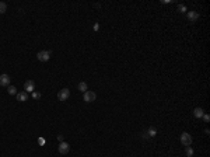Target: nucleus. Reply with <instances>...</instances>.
<instances>
[{"instance_id": "nucleus-21", "label": "nucleus", "mask_w": 210, "mask_h": 157, "mask_svg": "<svg viewBox=\"0 0 210 157\" xmlns=\"http://www.w3.org/2000/svg\"><path fill=\"white\" fill-rule=\"evenodd\" d=\"M58 140H59V142H63V136L59 135V136H58Z\"/></svg>"}, {"instance_id": "nucleus-5", "label": "nucleus", "mask_w": 210, "mask_h": 157, "mask_svg": "<svg viewBox=\"0 0 210 157\" xmlns=\"http://www.w3.org/2000/svg\"><path fill=\"white\" fill-rule=\"evenodd\" d=\"M58 150H59L60 154H67L69 150H70V144L66 143V142H60L59 147H58Z\"/></svg>"}, {"instance_id": "nucleus-7", "label": "nucleus", "mask_w": 210, "mask_h": 157, "mask_svg": "<svg viewBox=\"0 0 210 157\" xmlns=\"http://www.w3.org/2000/svg\"><path fill=\"white\" fill-rule=\"evenodd\" d=\"M24 90H25V93L35 91V83L32 82V80H27V82L24 83Z\"/></svg>"}, {"instance_id": "nucleus-14", "label": "nucleus", "mask_w": 210, "mask_h": 157, "mask_svg": "<svg viewBox=\"0 0 210 157\" xmlns=\"http://www.w3.org/2000/svg\"><path fill=\"white\" fill-rule=\"evenodd\" d=\"M7 10V4L4 2H0V14H4Z\"/></svg>"}, {"instance_id": "nucleus-13", "label": "nucleus", "mask_w": 210, "mask_h": 157, "mask_svg": "<svg viewBox=\"0 0 210 157\" xmlns=\"http://www.w3.org/2000/svg\"><path fill=\"white\" fill-rule=\"evenodd\" d=\"M7 93H9V94L10 95H17V88H15L14 86H9V87H7Z\"/></svg>"}, {"instance_id": "nucleus-16", "label": "nucleus", "mask_w": 210, "mask_h": 157, "mask_svg": "<svg viewBox=\"0 0 210 157\" xmlns=\"http://www.w3.org/2000/svg\"><path fill=\"white\" fill-rule=\"evenodd\" d=\"M185 153H186L188 157H192L193 156V149L191 146H186V150H185Z\"/></svg>"}, {"instance_id": "nucleus-2", "label": "nucleus", "mask_w": 210, "mask_h": 157, "mask_svg": "<svg viewBox=\"0 0 210 157\" xmlns=\"http://www.w3.org/2000/svg\"><path fill=\"white\" fill-rule=\"evenodd\" d=\"M51 53H52L51 51H41V52L37 53V58H38L39 62H48L49 58H51Z\"/></svg>"}, {"instance_id": "nucleus-9", "label": "nucleus", "mask_w": 210, "mask_h": 157, "mask_svg": "<svg viewBox=\"0 0 210 157\" xmlns=\"http://www.w3.org/2000/svg\"><path fill=\"white\" fill-rule=\"evenodd\" d=\"M17 101H20V102H24V101H27V98H28V93H25V91H21V93H17Z\"/></svg>"}, {"instance_id": "nucleus-3", "label": "nucleus", "mask_w": 210, "mask_h": 157, "mask_svg": "<svg viewBox=\"0 0 210 157\" xmlns=\"http://www.w3.org/2000/svg\"><path fill=\"white\" fill-rule=\"evenodd\" d=\"M83 98H84V101H86V102H92V101H95V98H97V94H95L94 91H90V90H87L86 93H84Z\"/></svg>"}, {"instance_id": "nucleus-10", "label": "nucleus", "mask_w": 210, "mask_h": 157, "mask_svg": "<svg viewBox=\"0 0 210 157\" xmlns=\"http://www.w3.org/2000/svg\"><path fill=\"white\" fill-rule=\"evenodd\" d=\"M203 114H205V111L202 110L200 107H197V108H195V110H193V116H195V118H202V116H203Z\"/></svg>"}, {"instance_id": "nucleus-18", "label": "nucleus", "mask_w": 210, "mask_h": 157, "mask_svg": "<svg viewBox=\"0 0 210 157\" xmlns=\"http://www.w3.org/2000/svg\"><path fill=\"white\" fill-rule=\"evenodd\" d=\"M202 118H203V121H205L206 123H209V121H210V115H209V114H203Z\"/></svg>"}, {"instance_id": "nucleus-8", "label": "nucleus", "mask_w": 210, "mask_h": 157, "mask_svg": "<svg viewBox=\"0 0 210 157\" xmlns=\"http://www.w3.org/2000/svg\"><path fill=\"white\" fill-rule=\"evenodd\" d=\"M186 13H188V20H189L191 23L197 21V18H199V13H197V11L191 10V11H186Z\"/></svg>"}, {"instance_id": "nucleus-12", "label": "nucleus", "mask_w": 210, "mask_h": 157, "mask_svg": "<svg viewBox=\"0 0 210 157\" xmlns=\"http://www.w3.org/2000/svg\"><path fill=\"white\" fill-rule=\"evenodd\" d=\"M77 87H79V91H83V93H86V91L88 90V88H87V83H86V82H80Z\"/></svg>"}, {"instance_id": "nucleus-1", "label": "nucleus", "mask_w": 210, "mask_h": 157, "mask_svg": "<svg viewBox=\"0 0 210 157\" xmlns=\"http://www.w3.org/2000/svg\"><path fill=\"white\" fill-rule=\"evenodd\" d=\"M179 140H181V143H182L185 147H186V146H191V144H192V136L189 135L188 132H184V133L181 135Z\"/></svg>"}, {"instance_id": "nucleus-4", "label": "nucleus", "mask_w": 210, "mask_h": 157, "mask_svg": "<svg viewBox=\"0 0 210 157\" xmlns=\"http://www.w3.org/2000/svg\"><path fill=\"white\" fill-rule=\"evenodd\" d=\"M69 97H70V91H69V88H62V90L58 93L59 101H66Z\"/></svg>"}, {"instance_id": "nucleus-19", "label": "nucleus", "mask_w": 210, "mask_h": 157, "mask_svg": "<svg viewBox=\"0 0 210 157\" xmlns=\"http://www.w3.org/2000/svg\"><path fill=\"white\" fill-rule=\"evenodd\" d=\"M45 143H46V140L43 138H38V144H39V146H43Z\"/></svg>"}, {"instance_id": "nucleus-20", "label": "nucleus", "mask_w": 210, "mask_h": 157, "mask_svg": "<svg viewBox=\"0 0 210 157\" xmlns=\"http://www.w3.org/2000/svg\"><path fill=\"white\" fill-rule=\"evenodd\" d=\"M98 30H100V24L95 23V24H94V31H98Z\"/></svg>"}, {"instance_id": "nucleus-6", "label": "nucleus", "mask_w": 210, "mask_h": 157, "mask_svg": "<svg viewBox=\"0 0 210 157\" xmlns=\"http://www.w3.org/2000/svg\"><path fill=\"white\" fill-rule=\"evenodd\" d=\"M10 82H11V79H10L9 74H0V86L9 87V86H10Z\"/></svg>"}, {"instance_id": "nucleus-17", "label": "nucleus", "mask_w": 210, "mask_h": 157, "mask_svg": "<svg viewBox=\"0 0 210 157\" xmlns=\"http://www.w3.org/2000/svg\"><path fill=\"white\" fill-rule=\"evenodd\" d=\"M178 11L179 13H186V6H184V4H178Z\"/></svg>"}, {"instance_id": "nucleus-11", "label": "nucleus", "mask_w": 210, "mask_h": 157, "mask_svg": "<svg viewBox=\"0 0 210 157\" xmlns=\"http://www.w3.org/2000/svg\"><path fill=\"white\" fill-rule=\"evenodd\" d=\"M146 135L148 136V138H154V136L157 135V131L154 129V128H148V129L146 131Z\"/></svg>"}, {"instance_id": "nucleus-15", "label": "nucleus", "mask_w": 210, "mask_h": 157, "mask_svg": "<svg viewBox=\"0 0 210 157\" xmlns=\"http://www.w3.org/2000/svg\"><path fill=\"white\" fill-rule=\"evenodd\" d=\"M31 97L34 98V100H39V98L42 97V94H41V93H39V91H32Z\"/></svg>"}]
</instances>
